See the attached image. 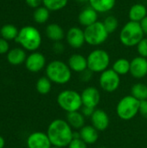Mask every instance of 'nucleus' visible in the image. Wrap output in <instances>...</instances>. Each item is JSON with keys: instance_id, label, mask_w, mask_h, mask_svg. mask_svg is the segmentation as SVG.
Masks as SVG:
<instances>
[{"instance_id": "c85d7f7f", "label": "nucleus", "mask_w": 147, "mask_h": 148, "mask_svg": "<svg viewBox=\"0 0 147 148\" xmlns=\"http://www.w3.org/2000/svg\"><path fill=\"white\" fill-rule=\"evenodd\" d=\"M42 3L49 11H56L63 9L68 3V0H42Z\"/></svg>"}, {"instance_id": "f704fd0d", "label": "nucleus", "mask_w": 147, "mask_h": 148, "mask_svg": "<svg viewBox=\"0 0 147 148\" xmlns=\"http://www.w3.org/2000/svg\"><path fill=\"white\" fill-rule=\"evenodd\" d=\"M94 108H89V107H86V106H82V108H81V113L84 115V117H91L94 112Z\"/></svg>"}, {"instance_id": "f3484780", "label": "nucleus", "mask_w": 147, "mask_h": 148, "mask_svg": "<svg viewBox=\"0 0 147 148\" xmlns=\"http://www.w3.org/2000/svg\"><path fill=\"white\" fill-rule=\"evenodd\" d=\"M78 20L82 26L88 27L98 21V12L92 7L85 8L80 12Z\"/></svg>"}, {"instance_id": "aec40b11", "label": "nucleus", "mask_w": 147, "mask_h": 148, "mask_svg": "<svg viewBox=\"0 0 147 148\" xmlns=\"http://www.w3.org/2000/svg\"><path fill=\"white\" fill-rule=\"evenodd\" d=\"M128 16L130 21L140 23L147 16L146 8L142 3H135L131 7Z\"/></svg>"}, {"instance_id": "f8f14e48", "label": "nucleus", "mask_w": 147, "mask_h": 148, "mask_svg": "<svg viewBox=\"0 0 147 148\" xmlns=\"http://www.w3.org/2000/svg\"><path fill=\"white\" fill-rule=\"evenodd\" d=\"M66 38L68 45L74 49H80L86 42L84 30H82L79 27L70 28L67 32Z\"/></svg>"}, {"instance_id": "72a5a7b5", "label": "nucleus", "mask_w": 147, "mask_h": 148, "mask_svg": "<svg viewBox=\"0 0 147 148\" xmlns=\"http://www.w3.org/2000/svg\"><path fill=\"white\" fill-rule=\"evenodd\" d=\"M139 113L144 117L147 119V100L141 101L139 104Z\"/></svg>"}, {"instance_id": "2eb2a0df", "label": "nucleus", "mask_w": 147, "mask_h": 148, "mask_svg": "<svg viewBox=\"0 0 147 148\" xmlns=\"http://www.w3.org/2000/svg\"><path fill=\"white\" fill-rule=\"evenodd\" d=\"M92 126L98 131H104L109 126V117L102 109H95L91 116Z\"/></svg>"}, {"instance_id": "4468645a", "label": "nucleus", "mask_w": 147, "mask_h": 148, "mask_svg": "<svg viewBox=\"0 0 147 148\" xmlns=\"http://www.w3.org/2000/svg\"><path fill=\"white\" fill-rule=\"evenodd\" d=\"M130 74L136 79H140L147 75V59L137 56L130 62Z\"/></svg>"}, {"instance_id": "6ab92c4d", "label": "nucleus", "mask_w": 147, "mask_h": 148, "mask_svg": "<svg viewBox=\"0 0 147 148\" xmlns=\"http://www.w3.org/2000/svg\"><path fill=\"white\" fill-rule=\"evenodd\" d=\"M66 119L67 122L74 129H81L85 126V117L79 111L67 113Z\"/></svg>"}, {"instance_id": "0eeeda50", "label": "nucleus", "mask_w": 147, "mask_h": 148, "mask_svg": "<svg viewBox=\"0 0 147 148\" xmlns=\"http://www.w3.org/2000/svg\"><path fill=\"white\" fill-rule=\"evenodd\" d=\"M108 35L103 23L99 21L86 27L84 29L85 41L88 44L92 46H98L105 42Z\"/></svg>"}, {"instance_id": "a211bd4d", "label": "nucleus", "mask_w": 147, "mask_h": 148, "mask_svg": "<svg viewBox=\"0 0 147 148\" xmlns=\"http://www.w3.org/2000/svg\"><path fill=\"white\" fill-rule=\"evenodd\" d=\"M98 130L94 128L93 126H84L81 129H80V136L81 139L87 144L92 145L94 144L99 138Z\"/></svg>"}, {"instance_id": "5701e85b", "label": "nucleus", "mask_w": 147, "mask_h": 148, "mask_svg": "<svg viewBox=\"0 0 147 148\" xmlns=\"http://www.w3.org/2000/svg\"><path fill=\"white\" fill-rule=\"evenodd\" d=\"M46 35L50 40L54 42H60L65 36L63 29L59 24L56 23H51L47 26Z\"/></svg>"}, {"instance_id": "9d476101", "label": "nucleus", "mask_w": 147, "mask_h": 148, "mask_svg": "<svg viewBox=\"0 0 147 148\" xmlns=\"http://www.w3.org/2000/svg\"><path fill=\"white\" fill-rule=\"evenodd\" d=\"M27 147L28 148H50L52 144L47 134L42 132H35L28 137Z\"/></svg>"}, {"instance_id": "423d86ee", "label": "nucleus", "mask_w": 147, "mask_h": 148, "mask_svg": "<svg viewBox=\"0 0 147 148\" xmlns=\"http://www.w3.org/2000/svg\"><path fill=\"white\" fill-rule=\"evenodd\" d=\"M139 104L140 101L133 95H126L119 101L116 108V113L121 120H132L139 114Z\"/></svg>"}, {"instance_id": "58836bf2", "label": "nucleus", "mask_w": 147, "mask_h": 148, "mask_svg": "<svg viewBox=\"0 0 147 148\" xmlns=\"http://www.w3.org/2000/svg\"><path fill=\"white\" fill-rule=\"evenodd\" d=\"M139 23H140V26L142 28V30H143L144 34H146L147 35V16Z\"/></svg>"}, {"instance_id": "e433bc0d", "label": "nucleus", "mask_w": 147, "mask_h": 148, "mask_svg": "<svg viewBox=\"0 0 147 148\" xmlns=\"http://www.w3.org/2000/svg\"><path fill=\"white\" fill-rule=\"evenodd\" d=\"M26 3L31 7V8H38L40 7L41 3H42V0H25Z\"/></svg>"}, {"instance_id": "c756f323", "label": "nucleus", "mask_w": 147, "mask_h": 148, "mask_svg": "<svg viewBox=\"0 0 147 148\" xmlns=\"http://www.w3.org/2000/svg\"><path fill=\"white\" fill-rule=\"evenodd\" d=\"M103 24H104L107 31L108 32V34H111L117 29L118 25H119V22L115 16H108L107 17H106L105 21L103 22Z\"/></svg>"}, {"instance_id": "7c9ffc66", "label": "nucleus", "mask_w": 147, "mask_h": 148, "mask_svg": "<svg viewBox=\"0 0 147 148\" xmlns=\"http://www.w3.org/2000/svg\"><path fill=\"white\" fill-rule=\"evenodd\" d=\"M137 49L139 56L147 58V38H143L137 45Z\"/></svg>"}, {"instance_id": "6e6552de", "label": "nucleus", "mask_w": 147, "mask_h": 148, "mask_svg": "<svg viewBox=\"0 0 147 148\" xmlns=\"http://www.w3.org/2000/svg\"><path fill=\"white\" fill-rule=\"evenodd\" d=\"M88 69L93 73H102L107 70L110 63V56L107 51L104 49H94L88 56Z\"/></svg>"}, {"instance_id": "cd10ccee", "label": "nucleus", "mask_w": 147, "mask_h": 148, "mask_svg": "<svg viewBox=\"0 0 147 148\" xmlns=\"http://www.w3.org/2000/svg\"><path fill=\"white\" fill-rule=\"evenodd\" d=\"M34 20L37 23H44L48 21L49 17V10L44 7V6H40L36 9L33 14Z\"/></svg>"}, {"instance_id": "39448f33", "label": "nucleus", "mask_w": 147, "mask_h": 148, "mask_svg": "<svg viewBox=\"0 0 147 148\" xmlns=\"http://www.w3.org/2000/svg\"><path fill=\"white\" fill-rule=\"evenodd\" d=\"M57 103L67 113L79 111L83 106L81 95L71 89L62 91L57 96Z\"/></svg>"}, {"instance_id": "1a4fd4ad", "label": "nucleus", "mask_w": 147, "mask_h": 148, "mask_svg": "<svg viewBox=\"0 0 147 148\" xmlns=\"http://www.w3.org/2000/svg\"><path fill=\"white\" fill-rule=\"evenodd\" d=\"M100 86L101 88L108 93L114 92L118 89L120 84V75L113 69H107L101 74L100 76Z\"/></svg>"}, {"instance_id": "bb28decb", "label": "nucleus", "mask_w": 147, "mask_h": 148, "mask_svg": "<svg viewBox=\"0 0 147 148\" xmlns=\"http://www.w3.org/2000/svg\"><path fill=\"white\" fill-rule=\"evenodd\" d=\"M51 81L47 77L43 76L39 78V80L36 82V90L41 95H47L51 90Z\"/></svg>"}, {"instance_id": "dca6fc26", "label": "nucleus", "mask_w": 147, "mask_h": 148, "mask_svg": "<svg viewBox=\"0 0 147 148\" xmlns=\"http://www.w3.org/2000/svg\"><path fill=\"white\" fill-rule=\"evenodd\" d=\"M68 65L72 71L81 73L88 69V60L81 54H74L69 57Z\"/></svg>"}, {"instance_id": "473e14b6", "label": "nucleus", "mask_w": 147, "mask_h": 148, "mask_svg": "<svg viewBox=\"0 0 147 148\" xmlns=\"http://www.w3.org/2000/svg\"><path fill=\"white\" fill-rule=\"evenodd\" d=\"M92 75H93V72L88 69H86V70H84L83 72L81 73V76L80 77H81V80L82 82H87L90 81V79L92 78Z\"/></svg>"}, {"instance_id": "ea45409f", "label": "nucleus", "mask_w": 147, "mask_h": 148, "mask_svg": "<svg viewBox=\"0 0 147 148\" xmlns=\"http://www.w3.org/2000/svg\"><path fill=\"white\" fill-rule=\"evenodd\" d=\"M4 145H5V141H4V139L0 135V148L4 147Z\"/></svg>"}, {"instance_id": "79ce46f5", "label": "nucleus", "mask_w": 147, "mask_h": 148, "mask_svg": "<svg viewBox=\"0 0 147 148\" xmlns=\"http://www.w3.org/2000/svg\"><path fill=\"white\" fill-rule=\"evenodd\" d=\"M50 148H61V147H51Z\"/></svg>"}, {"instance_id": "c9c22d12", "label": "nucleus", "mask_w": 147, "mask_h": 148, "mask_svg": "<svg viewBox=\"0 0 147 148\" xmlns=\"http://www.w3.org/2000/svg\"><path fill=\"white\" fill-rule=\"evenodd\" d=\"M9 51V43L7 40L0 38V54H5Z\"/></svg>"}, {"instance_id": "37998d69", "label": "nucleus", "mask_w": 147, "mask_h": 148, "mask_svg": "<svg viewBox=\"0 0 147 148\" xmlns=\"http://www.w3.org/2000/svg\"><path fill=\"white\" fill-rule=\"evenodd\" d=\"M97 148H106L105 147H97Z\"/></svg>"}, {"instance_id": "ddd939ff", "label": "nucleus", "mask_w": 147, "mask_h": 148, "mask_svg": "<svg viewBox=\"0 0 147 148\" xmlns=\"http://www.w3.org/2000/svg\"><path fill=\"white\" fill-rule=\"evenodd\" d=\"M45 56L39 52H33L29 56H27L25 61V66L27 69L33 73L41 71L45 67Z\"/></svg>"}, {"instance_id": "4c0bfd02", "label": "nucleus", "mask_w": 147, "mask_h": 148, "mask_svg": "<svg viewBox=\"0 0 147 148\" xmlns=\"http://www.w3.org/2000/svg\"><path fill=\"white\" fill-rule=\"evenodd\" d=\"M54 49L55 52L57 53H61L64 50V46L60 42H55V45H54Z\"/></svg>"}, {"instance_id": "20e7f679", "label": "nucleus", "mask_w": 147, "mask_h": 148, "mask_svg": "<svg viewBox=\"0 0 147 148\" xmlns=\"http://www.w3.org/2000/svg\"><path fill=\"white\" fill-rule=\"evenodd\" d=\"M144 32L139 23L129 21L120 30V40L121 43L126 47L137 46L144 38Z\"/></svg>"}, {"instance_id": "9b49d317", "label": "nucleus", "mask_w": 147, "mask_h": 148, "mask_svg": "<svg viewBox=\"0 0 147 148\" xmlns=\"http://www.w3.org/2000/svg\"><path fill=\"white\" fill-rule=\"evenodd\" d=\"M83 106L95 108L101 101V95L99 90L94 87L86 88L81 94Z\"/></svg>"}, {"instance_id": "b1692460", "label": "nucleus", "mask_w": 147, "mask_h": 148, "mask_svg": "<svg viewBox=\"0 0 147 148\" xmlns=\"http://www.w3.org/2000/svg\"><path fill=\"white\" fill-rule=\"evenodd\" d=\"M131 95L139 101L147 100V86L144 83H136L132 87Z\"/></svg>"}, {"instance_id": "a878e982", "label": "nucleus", "mask_w": 147, "mask_h": 148, "mask_svg": "<svg viewBox=\"0 0 147 148\" xmlns=\"http://www.w3.org/2000/svg\"><path fill=\"white\" fill-rule=\"evenodd\" d=\"M18 32L19 31L16 29V27H15L12 24H5L1 28V30H0L1 36L5 40H12V39L16 40L18 35Z\"/></svg>"}, {"instance_id": "f257e3e1", "label": "nucleus", "mask_w": 147, "mask_h": 148, "mask_svg": "<svg viewBox=\"0 0 147 148\" xmlns=\"http://www.w3.org/2000/svg\"><path fill=\"white\" fill-rule=\"evenodd\" d=\"M72 127L67 122V121L62 119H56L53 121L47 130L48 137L53 147H66L73 140Z\"/></svg>"}, {"instance_id": "a19ab883", "label": "nucleus", "mask_w": 147, "mask_h": 148, "mask_svg": "<svg viewBox=\"0 0 147 148\" xmlns=\"http://www.w3.org/2000/svg\"><path fill=\"white\" fill-rule=\"evenodd\" d=\"M79 3H86V2H89V0H76Z\"/></svg>"}, {"instance_id": "412c9836", "label": "nucleus", "mask_w": 147, "mask_h": 148, "mask_svg": "<svg viewBox=\"0 0 147 148\" xmlns=\"http://www.w3.org/2000/svg\"><path fill=\"white\" fill-rule=\"evenodd\" d=\"M26 53L23 49L15 48L8 52L7 60L11 65H20L26 61Z\"/></svg>"}, {"instance_id": "2f4dec72", "label": "nucleus", "mask_w": 147, "mask_h": 148, "mask_svg": "<svg viewBox=\"0 0 147 148\" xmlns=\"http://www.w3.org/2000/svg\"><path fill=\"white\" fill-rule=\"evenodd\" d=\"M68 148H88L87 147V144L81 139H73L72 141L69 143Z\"/></svg>"}, {"instance_id": "393cba45", "label": "nucleus", "mask_w": 147, "mask_h": 148, "mask_svg": "<svg viewBox=\"0 0 147 148\" xmlns=\"http://www.w3.org/2000/svg\"><path fill=\"white\" fill-rule=\"evenodd\" d=\"M113 69L119 75H124L130 73V62L125 58L116 60L113 64Z\"/></svg>"}, {"instance_id": "7ed1b4c3", "label": "nucleus", "mask_w": 147, "mask_h": 148, "mask_svg": "<svg viewBox=\"0 0 147 148\" xmlns=\"http://www.w3.org/2000/svg\"><path fill=\"white\" fill-rule=\"evenodd\" d=\"M16 42L23 49L29 51H35L42 43V36L39 30L35 27L24 26L19 30Z\"/></svg>"}, {"instance_id": "f03ea898", "label": "nucleus", "mask_w": 147, "mask_h": 148, "mask_svg": "<svg viewBox=\"0 0 147 148\" xmlns=\"http://www.w3.org/2000/svg\"><path fill=\"white\" fill-rule=\"evenodd\" d=\"M71 69L65 62L55 60L49 62L46 67V76L56 84H65L71 79Z\"/></svg>"}, {"instance_id": "4be33fe9", "label": "nucleus", "mask_w": 147, "mask_h": 148, "mask_svg": "<svg viewBox=\"0 0 147 148\" xmlns=\"http://www.w3.org/2000/svg\"><path fill=\"white\" fill-rule=\"evenodd\" d=\"M90 7L98 13H104L111 10L116 3V0H89Z\"/></svg>"}]
</instances>
